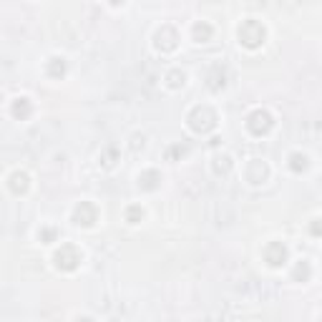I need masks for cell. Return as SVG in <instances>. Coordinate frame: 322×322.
<instances>
[{"label": "cell", "instance_id": "obj_1", "mask_svg": "<svg viewBox=\"0 0 322 322\" xmlns=\"http://www.w3.org/2000/svg\"><path fill=\"white\" fill-rule=\"evenodd\" d=\"M239 38H242L247 45H259L262 38H264V28H262L257 21H247V23L239 28Z\"/></svg>", "mask_w": 322, "mask_h": 322}, {"label": "cell", "instance_id": "obj_2", "mask_svg": "<svg viewBox=\"0 0 322 322\" xmlns=\"http://www.w3.org/2000/svg\"><path fill=\"white\" fill-rule=\"evenodd\" d=\"M78 262H81V257H78V252H76L71 244H65V247L56 254V264H58L61 269H73Z\"/></svg>", "mask_w": 322, "mask_h": 322}, {"label": "cell", "instance_id": "obj_3", "mask_svg": "<svg viewBox=\"0 0 322 322\" xmlns=\"http://www.w3.org/2000/svg\"><path fill=\"white\" fill-rule=\"evenodd\" d=\"M269 126H272V121H269V116H267V113H262V111L252 113V118H249V129H252L254 133H264Z\"/></svg>", "mask_w": 322, "mask_h": 322}, {"label": "cell", "instance_id": "obj_4", "mask_svg": "<svg viewBox=\"0 0 322 322\" xmlns=\"http://www.w3.org/2000/svg\"><path fill=\"white\" fill-rule=\"evenodd\" d=\"M76 219H78V224H93V219H96V209L91 204H81L76 209Z\"/></svg>", "mask_w": 322, "mask_h": 322}, {"label": "cell", "instance_id": "obj_5", "mask_svg": "<svg viewBox=\"0 0 322 322\" xmlns=\"http://www.w3.org/2000/svg\"><path fill=\"white\" fill-rule=\"evenodd\" d=\"M267 262L269 264H282L284 262V247L282 244H269V249H267Z\"/></svg>", "mask_w": 322, "mask_h": 322}, {"label": "cell", "instance_id": "obj_6", "mask_svg": "<svg viewBox=\"0 0 322 322\" xmlns=\"http://www.w3.org/2000/svg\"><path fill=\"white\" fill-rule=\"evenodd\" d=\"M15 113H18V116H28V104H25V98H21V104H15Z\"/></svg>", "mask_w": 322, "mask_h": 322}, {"label": "cell", "instance_id": "obj_7", "mask_svg": "<svg viewBox=\"0 0 322 322\" xmlns=\"http://www.w3.org/2000/svg\"><path fill=\"white\" fill-rule=\"evenodd\" d=\"M292 169H304V164H300V161H304V156H292Z\"/></svg>", "mask_w": 322, "mask_h": 322}, {"label": "cell", "instance_id": "obj_8", "mask_svg": "<svg viewBox=\"0 0 322 322\" xmlns=\"http://www.w3.org/2000/svg\"><path fill=\"white\" fill-rule=\"evenodd\" d=\"M209 33H212V30H209L207 25H196V36H209Z\"/></svg>", "mask_w": 322, "mask_h": 322}, {"label": "cell", "instance_id": "obj_9", "mask_svg": "<svg viewBox=\"0 0 322 322\" xmlns=\"http://www.w3.org/2000/svg\"><path fill=\"white\" fill-rule=\"evenodd\" d=\"M139 214H141L139 209H131V212H129V219H131V222H136V216H139Z\"/></svg>", "mask_w": 322, "mask_h": 322}]
</instances>
